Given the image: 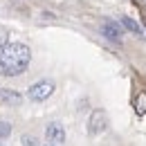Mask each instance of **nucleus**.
<instances>
[{"label":"nucleus","mask_w":146,"mask_h":146,"mask_svg":"<svg viewBox=\"0 0 146 146\" xmlns=\"http://www.w3.org/2000/svg\"><path fill=\"white\" fill-rule=\"evenodd\" d=\"M106 126H108V115L101 108L92 110L90 121H88V133H90V135H101V133L106 130Z\"/></svg>","instance_id":"3"},{"label":"nucleus","mask_w":146,"mask_h":146,"mask_svg":"<svg viewBox=\"0 0 146 146\" xmlns=\"http://www.w3.org/2000/svg\"><path fill=\"white\" fill-rule=\"evenodd\" d=\"M20 144L23 146H40V142H38L34 135H23L20 137Z\"/></svg>","instance_id":"9"},{"label":"nucleus","mask_w":146,"mask_h":146,"mask_svg":"<svg viewBox=\"0 0 146 146\" xmlns=\"http://www.w3.org/2000/svg\"><path fill=\"white\" fill-rule=\"evenodd\" d=\"M0 97H2L7 104H16V106L23 101V97H20L18 92H16V90H9V88H0Z\"/></svg>","instance_id":"7"},{"label":"nucleus","mask_w":146,"mask_h":146,"mask_svg":"<svg viewBox=\"0 0 146 146\" xmlns=\"http://www.w3.org/2000/svg\"><path fill=\"white\" fill-rule=\"evenodd\" d=\"M45 139H47L52 146H61L65 142V128L61 126L58 121L47 124V128H45Z\"/></svg>","instance_id":"4"},{"label":"nucleus","mask_w":146,"mask_h":146,"mask_svg":"<svg viewBox=\"0 0 146 146\" xmlns=\"http://www.w3.org/2000/svg\"><path fill=\"white\" fill-rule=\"evenodd\" d=\"M0 146H2V144H0Z\"/></svg>","instance_id":"13"},{"label":"nucleus","mask_w":146,"mask_h":146,"mask_svg":"<svg viewBox=\"0 0 146 146\" xmlns=\"http://www.w3.org/2000/svg\"><path fill=\"white\" fill-rule=\"evenodd\" d=\"M45 146H52V144H45Z\"/></svg>","instance_id":"12"},{"label":"nucleus","mask_w":146,"mask_h":146,"mask_svg":"<svg viewBox=\"0 0 146 146\" xmlns=\"http://www.w3.org/2000/svg\"><path fill=\"white\" fill-rule=\"evenodd\" d=\"M52 94H54V81H50V79L36 81V83L27 90V97H29L32 101H45V99H50Z\"/></svg>","instance_id":"2"},{"label":"nucleus","mask_w":146,"mask_h":146,"mask_svg":"<svg viewBox=\"0 0 146 146\" xmlns=\"http://www.w3.org/2000/svg\"><path fill=\"white\" fill-rule=\"evenodd\" d=\"M101 34L108 38V40H112V43H121V27L115 23V20H104L101 23Z\"/></svg>","instance_id":"5"},{"label":"nucleus","mask_w":146,"mask_h":146,"mask_svg":"<svg viewBox=\"0 0 146 146\" xmlns=\"http://www.w3.org/2000/svg\"><path fill=\"white\" fill-rule=\"evenodd\" d=\"M32 50L25 43H2L0 45V74L18 76L29 68Z\"/></svg>","instance_id":"1"},{"label":"nucleus","mask_w":146,"mask_h":146,"mask_svg":"<svg viewBox=\"0 0 146 146\" xmlns=\"http://www.w3.org/2000/svg\"><path fill=\"white\" fill-rule=\"evenodd\" d=\"M121 27L124 29H128L130 34H137V36H144V29L139 27V23L133 18H128V16H121Z\"/></svg>","instance_id":"6"},{"label":"nucleus","mask_w":146,"mask_h":146,"mask_svg":"<svg viewBox=\"0 0 146 146\" xmlns=\"http://www.w3.org/2000/svg\"><path fill=\"white\" fill-rule=\"evenodd\" d=\"M142 5H144V7H146V0H142Z\"/></svg>","instance_id":"11"},{"label":"nucleus","mask_w":146,"mask_h":146,"mask_svg":"<svg viewBox=\"0 0 146 146\" xmlns=\"http://www.w3.org/2000/svg\"><path fill=\"white\" fill-rule=\"evenodd\" d=\"M135 112H137V115H144L146 112V92L144 90L135 97Z\"/></svg>","instance_id":"8"},{"label":"nucleus","mask_w":146,"mask_h":146,"mask_svg":"<svg viewBox=\"0 0 146 146\" xmlns=\"http://www.w3.org/2000/svg\"><path fill=\"white\" fill-rule=\"evenodd\" d=\"M11 135V124L9 121H0V139H7Z\"/></svg>","instance_id":"10"}]
</instances>
